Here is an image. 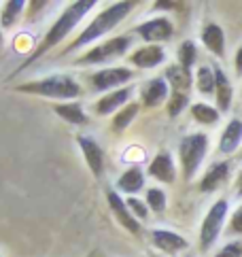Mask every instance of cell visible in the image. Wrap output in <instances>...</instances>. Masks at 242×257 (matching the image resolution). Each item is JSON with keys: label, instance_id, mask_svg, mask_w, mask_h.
Returning <instances> with one entry per match:
<instances>
[{"label": "cell", "instance_id": "cb8c5ba5", "mask_svg": "<svg viewBox=\"0 0 242 257\" xmlns=\"http://www.w3.org/2000/svg\"><path fill=\"white\" fill-rule=\"evenodd\" d=\"M136 113H138V104H136V102L128 104V106L124 108V111H119V113L115 115V119H113V130H117V132L126 130L128 123H130V121H132V119L136 117Z\"/></svg>", "mask_w": 242, "mask_h": 257}, {"label": "cell", "instance_id": "7a4b0ae2", "mask_svg": "<svg viewBox=\"0 0 242 257\" xmlns=\"http://www.w3.org/2000/svg\"><path fill=\"white\" fill-rule=\"evenodd\" d=\"M132 7H134L132 3H115V5H110L108 9H104V11H102L96 20L91 22L87 28L77 36V39H74V43H70V47H66V53L79 49V47H83V45H87L91 41L100 39V36H104L106 32H110L130 11H132Z\"/></svg>", "mask_w": 242, "mask_h": 257}, {"label": "cell", "instance_id": "836d02e7", "mask_svg": "<svg viewBox=\"0 0 242 257\" xmlns=\"http://www.w3.org/2000/svg\"><path fill=\"white\" fill-rule=\"evenodd\" d=\"M236 189H238V194H242V174L238 177V187H236Z\"/></svg>", "mask_w": 242, "mask_h": 257}, {"label": "cell", "instance_id": "8fae6325", "mask_svg": "<svg viewBox=\"0 0 242 257\" xmlns=\"http://www.w3.org/2000/svg\"><path fill=\"white\" fill-rule=\"evenodd\" d=\"M130 60H132V64L138 68H155L166 60V53L160 45H147V47L134 51Z\"/></svg>", "mask_w": 242, "mask_h": 257}, {"label": "cell", "instance_id": "6da1fadb", "mask_svg": "<svg viewBox=\"0 0 242 257\" xmlns=\"http://www.w3.org/2000/svg\"><path fill=\"white\" fill-rule=\"evenodd\" d=\"M96 7V0H79V3H74V5H70L66 11H64L60 17H58V22H55L53 26H51V30L47 32V36L43 39V43L36 47V51L32 53V56H28V60L20 66V70H24V68H28L30 64H34L36 60H39L43 53H47L53 45H58L60 41H64V36H66L74 26H77L83 17L87 15V11L89 9H94Z\"/></svg>", "mask_w": 242, "mask_h": 257}, {"label": "cell", "instance_id": "4dcf8cb0", "mask_svg": "<svg viewBox=\"0 0 242 257\" xmlns=\"http://www.w3.org/2000/svg\"><path fill=\"white\" fill-rule=\"evenodd\" d=\"M128 208L132 210V215L138 217V219H145L147 217V206L143 204V202H138L136 198H130L128 200Z\"/></svg>", "mask_w": 242, "mask_h": 257}, {"label": "cell", "instance_id": "7c38bea8", "mask_svg": "<svg viewBox=\"0 0 242 257\" xmlns=\"http://www.w3.org/2000/svg\"><path fill=\"white\" fill-rule=\"evenodd\" d=\"M151 238H153V244L157 246V249L166 251V253H176V251L187 249V240L179 234L168 232V229H153Z\"/></svg>", "mask_w": 242, "mask_h": 257}, {"label": "cell", "instance_id": "ba28073f", "mask_svg": "<svg viewBox=\"0 0 242 257\" xmlns=\"http://www.w3.org/2000/svg\"><path fill=\"white\" fill-rule=\"evenodd\" d=\"M77 143L81 147L83 155H85V162L91 174L94 177H102V172H104V155H102L100 145L94 139H89V136H77Z\"/></svg>", "mask_w": 242, "mask_h": 257}, {"label": "cell", "instance_id": "5b68a950", "mask_svg": "<svg viewBox=\"0 0 242 257\" xmlns=\"http://www.w3.org/2000/svg\"><path fill=\"white\" fill-rule=\"evenodd\" d=\"M225 213H227V202L225 200H219L210 206L206 219L202 223L200 229V244H202V251H206L208 246L217 240V236L221 232V225L225 221Z\"/></svg>", "mask_w": 242, "mask_h": 257}, {"label": "cell", "instance_id": "1f68e13d", "mask_svg": "<svg viewBox=\"0 0 242 257\" xmlns=\"http://www.w3.org/2000/svg\"><path fill=\"white\" fill-rule=\"evenodd\" d=\"M229 227H231V232H238V234H242V206L234 213V217H231V223H229Z\"/></svg>", "mask_w": 242, "mask_h": 257}, {"label": "cell", "instance_id": "9c48e42d", "mask_svg": "<svg viewBox=\"0 0 242 257\" xmlns=\"http://www.w3.org/2000/svg\"><path fill=\"white\" fill-rule=\"evenodd\" d=\"M132 77H134V72L128 68H106V70H100L96 75H91V85L102 91V89L115 87L121 83H128Z\"/></svg>", "mask_w": 242, "mask_h": 257}, {"label": "cell", "instance_id": "e0dca14e", "mask_svg": "<svg viewBox=\"0 0 242 257\" xmlns=\"http://www.w3.org/2000/svg\"><path fill=\"white\" fill-rule=\"evenodd\" d=\"M130 94H132V87H124V89L113 91V94H106L102 100H98V104H96L98 115H108V113H113L115 108H119L121 104L128 102Z\"/></svg>", "mask_w": 242, "mask_h": 257}, {"label": "cell", "instance_id": "83f0119b", "mask_svg": "<svg viewBox=\"0 0 242 257\" xmlns=\"http://www.w3.org/2000/svg\"><path fill=\"white\" fill-rule=\"evenodd\" d=\"M147 204L153 213H162V210L166 208V194L162 189H155V187L149 189L147 191Z\"/></svg>", "mask_w": 242, "mask_h": 257}, {"label": "cell", "instance_id": "8992f818", "mask_svg": "<svg viewBox=\"0 0 242 257\" xmlns=\"http://www.w3.org/2000/svg\"><path fill=\"white\" fill-rule=\"evenodd\" d=\"M130 47V39L128 36H117V39H110L106 43L98 45L91 51H87L83 58H79L77 64H102L108 60H115L119 56H124Z\"/></svg>", "mask_w": 242, "mask_h": 257}, {"label": "cell", "instance_id": "e575fe53", "mask_svg": "<svg viewBox=\"0 0 242 257\" xmlns=\"http://www.w3.org/2000/svg\"><path fill=\"white\" fill-rule=\"evenodd\" d=\"M0 47H3V32H0Z\"/></svg>", "mask_w": 242, "mask_h": 257}, {"label": "cell", "instance_id": "603a6c76", "mask_svg": "<svg viewBox=\"0 0 242 257\" xmlns=\"http://www.w3.org/2000/svg\"><path fill=\"white\" fill-rule=\"evenodd\" d=\"M198 87L202 94H212L217 87V79H215V70H210L208 66H202L198 70Z\"/></svg>", "mask_w": 242, "mask_h": 257}, {"label": "cell", "instance_id": "44dd1931", "mask_svg": "<svg viewBox=\"0 0 242 257\" xmlns=\"http://www.w3.org/2000/svg\"><path fill=\"white\" fill-rule=\"evenodd\" d=\"M53 111L58 113L62 119L74 123V125H85L87 123V115L83 113L81 104H55Z\"/></svg>", "mask_w": 242, "mask_h": 257}, {"label": "cell", "instance_id": "d4e9b609", "mask_svg": "<svg viewBox=\"0 0 242 257\" xmlns=\"http://www.w3.org/2000/svg\"><path fill=\"white\" fill-rule=\"evenodd\" d=\"M24 5H26L24 0H11V3H7V9L3 11V20H0V24H3L5 28H11V26L17 22V17H20Z\"/></svg>", "mask_w": 242, "mask_h": 257}, {"label": "cell", "instance_id": "4fadbf2b", "mask_svg": "<svg viewBox=\"0 0 242 257\" xmlns=\"http://www.w3.org/2000/svg\"><path fill=\"white\" fill-rule=\"evenodd\" d=\"M149 174L153 179L162 181V183H172L174 177H176V170H174V164H172V158L168 151H162L155 155V160L151 162L149 166Z\"/></svg>", "mask_w": 242, "mask_h": 257}, {"label": "cell", "instance_id": "7402d4cb", "mask_svg": "<svg viewBox=\"0 0 242 257\" xmlns=\"http://www.w3.org/2000/svg\"><path fill=\"white\" fill-rule=\"evenodd\" d=\"M166 81H170L176 91H181V89L187 91L189 85H191V72L185 70L181 64L179 66H170L168 70H166Z\"/></svg>", "mask_w": 242, "mask_h": 257}, {"label": "cell", "instance_id": "d6a6232c", "mask_svg": "<svg viewBox=\"0 0 242 257\" xmlns=\"http://www.w3.org/2000/svg\"><path fill=\"white\" fill-rule=\"evenodd\" d=\"M236 72H238V75H242V47L236 53Z\"/></svg>", "mask_w": 242, "mask_h": 257}, {"label": "cell", "instance_id": "f546056e", "mask_svg": "<svg viewBox=\"0 0 242 257\" xmlns=\"http://www.w3.org/2000/svg\"><path fill=\"white\" fill-rule=\"evenodd\" d=\"M215 257H242V242H229Z\"/></svg>", "mask_w": 242, "mask_h": 257}, {"label": "cell", "instance_id": "d6986e66", "mask_svg": "<svg viewBox=\"0 0 242 257\" xmlns=\"http://www.w3.org/2000/svg\"><path fill=\"white\" fill-rule=\"evenodd\" d=\"M119 189L126 191V194H136V191H141L143 185H145V179H143V170L138 166H132L130 170H126L124 174H121L119 179Z\"/></svg>", "mask_w": 242, "mask_h": 257}, {"label": "cell", "instance_id": "277c9868", "mask_svg": "<svg viewBox=\"0 0 242 257\" xmlns=\"http://www.w3.org/2000/svg\"><path fill=\"white\" fill-rule=\"evenodd\" d=\"M206 147H208L206 134H189L181 141L179 155H181V166H183L185 179L187 181L195 174V170L200 168L204 155H206Z\"/></svg>", "mask_w": 242, "mask_h": 257}, {"label": "cell", "instance_id": "30bf717a", "mask_svg": "<svg viewBox=\"0 0 242 257\" xmlns=\"http://www.w3.org/2000/svg\"><path fill=\"white\" fill-rule=\"evenodd\" d=\"M106 200H108V204L110 208H113V213L117 217V221L124 225L128 232H132V234H141V223L136 221V217L130 213V208L124 200H121L115 191H106Z\"/></svg>", "mask_w": 242, "mask_h": 257}, {"label": "cell", "instance_id": "3957f363", "mask_svg": "<svg viewBox=\"0 0 242 257\" xmlns=\"http://www.w3.org/2000/svg\"><path fill=\"white\" fill-rule=\"evenodd\" d=\"M17 91H28V94L45 96V98H77L81 96V85L68 75H51L47 79L32 81V83L17 85Z\"/></svg>", "mask_w": 242, "mask_h": 257}, {"label": "cell", "instance_id": "2e32d148", "mask_svg": "<svg viewBox=\"0 0 242 257\" xmlns=\"http://www.w3.org/2000/svg\"><path fill=\"white\" fill-rule=\"evenodd\" d=\"M202 43L219 58L225 53V36H223V30L217 24H208L206 28L202 30Z\"/></svg>", "mask_w": 242, "mask_h": 257}, {"label": "cell", "instance_id": "484cf974", "mask_svg": "<svg viewBox=\"0 0 242 257\" xmlns=\"http://www.w3.org/2000/svg\"><path fill=\"white\" fill-rule=\"evenodd\" d=\"M191 115H193V119H198L200 123H215L219 119V113L208 104H193Z\"/></svg>", "mask_w": 242, "mask_h": 257}, {"label": "cell", "instance_id": "f1b7e54d", "mask_svg": "<svg viewBox=\"0 0 242 257\" xmlns=\"http://www.w3.org/2000/svg\"><path fill=\"white\" fill-rule=\"evenodd\" d=\"M185 106H187V94H183V91H176V94L172 96V100L168 102V113H170V117H176Z\"/></svg>", "mask_w": 242, "mask_h": 257}, {"label": "cell", "instance_id": "9a60e30c", "mask_svg": "<svg viewBox=\"0 0 242 257\" xmlns=\"http://www.w3.org/2000/svg\"><path fill=\"white\" fill-rule=\"evenodd\" d=\"M240 143H242V121L240 119H231L225 127V132L221 136L219 151L221 153H234Z\"/></svg>", "mask_w": 242, "mask_h": 257}, {"label": "cell", "instance_id": "4316f807", "mask_svg": "<svg viewBox=\"0 0 242 257\" xmlns=\"http://www.w3.org/2000/svg\"><path fill=\"white\" fill-rule=\"evenodd\" d=\"M179 60H181V66L185 70H191L193 62H195V45L191 41H185L179 49Z\"/></svg>", "mask_w": 242, "mask_h": 257}, {"label": "cell", "instance_id": "ffe728a7", "mask_svg": "<svg viewBox=\"0 0 242 257\" xmlns=\"http://www.w3.org/2000/svg\"><path fill=\"white\" fill-rule=\"evenodd\" d=\"M215 79H217V102H219V108L221 111H227L229 108V102H231V85H229V81L227 77L223 75V70L221 68H215Z\"/></svg>", "mask_w": 242, "mask_h": 257}, {"label": "cell", "instance_id": "ac0fdd59", "mask_svg": "<svg viewBox=\"0 0 242 257\" xmlns=\"http://www.w3.org/2000/svg\"><path fill=\"white\" fill-rule=\"evenodd\" d=\"M227 174H229V164L225 162H221V164H215L206 174H204V179L200 183V189L202 191H212V189H217L219 185H223L227 179Z\"/></svg>", "mask_w": 242, "mask_h": 257}, {"label": "cell", "instance_id": "5bb4252c", "mask_svg": "<svg viewBox=\"0 0 242 257\" xmlns=\"http://www.w3.org/2000/svg\"><path fill=\"white\" fill-rule=\"evenodd\" d=\"M168 98V81L166 79H153L143 87V102L147 106H157Z\"/></svg>", "mask_w": 242, "mask_h": 257}, {"label": "cell", "instance_id": "52a82bcc", "mask_svg": "<svg viewBox=\"0 0 242 257\" xmlns=\"http://www.w3.org/2000/svg\"><path fill=\"white\" fill-rule=\"evenodd\" d=\"M136 32L141 34L147 43H160V41H168L172 36V32H174V28L166 17H157V20L141 24L136 28Z\"/></svg>", "mask_w": 242, "mask_h": 257}]
</instances>
